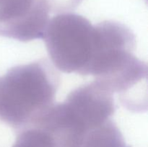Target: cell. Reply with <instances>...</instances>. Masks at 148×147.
Masks as SVG:
<instances>
[{
  "label": "cell",
  "mask_w": 148,
  "mask_h": 147,
  "mask_svg": "<svg viewBox=\"0 0 148 147\" xmlns=\"http://www.w3.org/2000/svg\"><path fill=\"white\" fill-rule=\"evenodd\" d=\"M94 26L74 14L57 16L48 24L43 40L51 63L67 74L86 75L92 56Z\"/></svg>",
  "instance_id": "obj_3"
},
{
  "label": "cell",
  "mask_w": 148,
  "mask_h": 147,
  "mask_svg": "<svg viewBox=\"0 0 148 147\" xmlns=\"http://www.w3.org/2000/svg\"><path fill=\"white\" fill-rule=\"evenodd\" d=\"M59 83L45 59L10 69L0 78V120L15 129L34 126L54 105Z\"/></svg>",
  "instance_id": "obj_1"
},
{
  "label": "cell",
  "mask_w": 148,
  "mask_h": 147,
  "mask_svg": "<svg viewBox=\"0 0 148 147\" xmlns=\"http://www.w3.org/2000/svg\"><path fill=\"white\" fill-rule=\"evenodd\" d=\"M136 37L121 23L103 22L94 26L92 56L86 75L108 84L127 73L139 59L134 56Z\"/></svg>",
  "instance_id": "obj_4"
},
{
  "label": "cell",
  "mask_w": 148,
  "mask_h": 147,
  "mask_svg": "<svg viewBox=\"0 0 148 147\" xmlns=\"http://www.w3.org/2000/svg\"><path fill=\"white\" fill-rule=\"evenodd\" d=\"M113 94L96 80L79 86L64 102L53 105L35 126L48 131L56 144L80 146L90 132L111 120L116 109Z\"/></svg>",
  "instance_id": "obj_2"
}]
</instances>
